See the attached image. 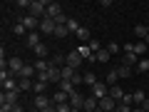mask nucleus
Returning <instances> with one entry per match:
<instances>
[{"label":"nucleus","instance_id":"1","mask_svg":"<svg viewBox=\"0 0 149 112\" xmlns=\"http://www.w3.org/2000/svg\"><path fill=\"white\" fill-rule=\"evenodd\" d=\"M27 13H30L32 18H37V20H42V18H47V3H45V0H32Z\"/></svg>","mask_w":149,"mask_h":112},{"label":"nucleus","instance_id":"2","mask_svg":"<svg viewBox=\"0 0 149 112\" xmlns=\"http://www.w3.org/2000/svg\"><path fill=\"white\" fill-rule=\"evenodd\" d=\"M82 62H85V60L80 57V52H77V50H70V52L65 55V65H67V67H72V70H80Z\"/></svg>","mask_w":149,"mask_h":112},{"label":"nucleus","instance_id":"3","mask_svg":"<svg viewBox=\"0 0 149 112\" xmlns=\"http://www.w3.org/2000/svg\"><path fill=\"white\" fill-rule=\"evenodd\" d=\"M90 95L95 100H104V97H109V85L107 82H97L95 87H90Z\"/></svg>","mask_w":149,"mask_h":112},{"label":"nucleus","instance_id":"4","mask_svg":"<svg viewBox=\"0 0 149 112\" xmlns=\"http://www.w3.org/2000/svg\"><path fill=\"white\" fill-rule=\"evenodd\" d=\"M55 30H57V22H55L52 18H42V20H40V32H42V35H55Z\"/></svg>","mask_w":149,"mask_h":112},{"label":"nucleus","instance_id":"5","mask_svg":"<svg viewBox=\"0 0 149 112\" xmlns=\"http://www.w3.org/2000/svg\"><path fill=\"white\" fill-rule=\"evenodd\" d=\"M20 22L27 27V32H35V30H40V20H37V18H32L30 13H25V15L20 18Z\"/></svg>","mask_w":149,"mask_h":112},{"label":"nucleus","instance_id":"6","mask_svg":"<svg viewBox=\"0 0 149 112\" xmlns=\"http://www.w3.org/2000/svg\"><path fill=\"white\" fill-rule=\"evenodd\" d=\"M50 105H52V100H50L47 95H35V100H32V107H35L37 112L45 110V107H50Z\"/></svg>","mask_w":149,"mask_h":112},{"label":"nucleus","instance_id":"7","mask_svg":"<svg viewBox=\"0 0 149 112\" xmlns=\"http://www.w3.org/2000/svg\"><path fill=\"white\" fill-rule=\"evenodd\" d=\"M17 97H20V92H3V95H0V105H20V102H17Z\"/></svg>","mask_w":149,"mask_h":112},{"label":"nucleus","instance_id":"8","mask_svg":"<svg viewBox=\"0 0 149 112\" xmlns=\"http://www.w3.org/2000/svg\"><path fill=\"white\" fill-rule=\"evenodd\" d=\"M70 105H72L74 110H82V107H85V95H82L80 90H74L72 95H70Z\"/></svg>","mask_w":149,"mask_h":112},{"label":"nucleus","instance_id":"9","mask_svg":"<svg viewBox=\"0 0 149 112\" xmlns=\"http://www.w3.org/2000/svg\"><path fill=\"white\" fill-rule=\"evenodd\" d=\"M22 67H25V62H22L20 57H10V60H8V70H10L15 77L20 75V70H22Z\"/></svg>","mask_w":149,"mask_h":112},{"label":"nucleus","instance_id":"10","mask_svg":"<svg viewBox=\"0 0 149 112\" xmlns=\"http://www.w3.org/2000/svg\"><path fill=\"white\" fill-rule=\"evenodd\" d=\"M100 112H117V100H112V97L100 100Z\"/></svg>","mask_w":149,"mask_h":112},{"label":"nucleus","instance_id":"11","mask_svg":"<svg viewBox=\"0 0 149 112\" xmlns=\"http://www.w3.org/2000/svg\"><path fill=\"white\" fill-rule=\"evenodd\" d=\"M85 112H100V100H95L92 95L85 97V107H82Z\"/></svg>","mask_w":149,"mask_h":112},{"label":"nucleus","instance_id":"12","mask_svg":"<svg viewBox=\"0 0 149 112\" xmlns=\"http://www.w3.org/2000/svg\"><path fill=\"white\" fill-rule=\"evenodd\" d=\"M40 43H42V40H40V30H35V32H27V37H25V45H27V48H32V50H35Z\"/></svg>","mask_w":149,"mask_h":112},{"label":"nucleus","instance_id":"13","mask_svg":"<svg viewBox=\"0 0 149 112\" xmlns=\"http://www.w3.org/2000/svg\"><path fill=\"white\" fill-rule=\"evenodd\" d=\"M139 60H142V57H139V55H134V52H124V55H122V62L127 65V67H137Z\"/></svg>","mask_w":149,"mask_h":112},{"label":"nucleus","instance_id":"14","mask_svg":"<svg viewBox=\"0 0 149 112\" xmlns=\"http://www.w3.org/2000/svg\"><path fill=\"white\" fill-rule=\"evenodd\" d=\"M32 52H35V57H37V60H47V55H50V48H47L45 43H40L35 50H32Z\"/></svg>","mask_w":149,"mask_h":112},{"label":"nucleus","instance_id":"15","mask_svg":"<svg viewBox=\"0 0 149 112\" xmlns=\"http://www.w3.org/2000/svg\"><path fill=\"white\" fill-rule=\"evenodd\" d=\"M124 95H127V92H124V87H119V85L109 87V97H112V100H117V102H122V100H124Z\"/></svg>","mask_w":149,"mask_h":112},{"label":"nucleus","instance_id":"16","mask_svg":"<svg viewBox=\"0 0 149 112\" xmlns=\"http://www.w3.org/2000/svg\"><path fill=\"white\" fill-rule=\"evenodd\" d=\"M57 15H62V5L60 3H47V18H57Z\"/></svg>","mask_w":149,"mask_h":112},{"label":"nucleus","instance_id":"17","mask_svg":"<svg viewBox=\"0 0 149 112\" xmlns=\"http://www.w3.org/2000/svg\"><path fill=\"white\" fill-rule=\"evenodd\" d=\"M65 102H70V95H65L62 90H57L52 95V105H65Z\"/></svg>","mask_w":149,"mask_h":112},{"label":"nucleus","instance_id":"18","mask_svg":"<svg viewBox=\"0 0 149 112\" xmlns=\"http://www.w3.org/2000/svg\"><path fill=\"white\" fill-rule=\"evenodd\" d=\"M82 80H85V85H87V87H95L97 82H100V80H97V75H95V72H90V70L82 75Z\"/></svg>","mask_w":149,"mask_h":112},{"label":"nucleus","instance_id":"19","mask_svg":"<svg viewBox=\"0 0 149 112\" xmlns=\"http://www.w3.org/2000/svg\"><path fill=\"white\" fill-rule=\"evenodd\" d=\"M65 27H67V32H70V35H77L82 25H80L77 20H74V18H70V20H67V25H65Z\"/></svg>","mask_w":149,"mask_h":112},{"label":"nucleus","instance_id":"20","mask_svg":"<svg viewBox=\"0 0 149 112\" xmlns=\"http://www.w3.org/2000/svg\"><path fill=\"white\" fill-rule=\"evenodd\" d=\"M132 97H134V107H142V105H144V100H147L144 90H134V92H132Z\"/></svg>","mask_w":149,"mask_h":112},{"label":"nucleus","instance_id":"21","mask_svg":"<svg viewBox=\"0 0 149 112\" xmlns=\"http://www.w3.org/2000/svg\"><path fill=\"white\" fill-rule=\"evenodd\" d=\"M107 85L109 87H114V85H119V75H117V70H109V72H107Z\"/></svg>","mask_w":149,"mask_h":112},{"label":"nucleus","instance_id":"22","mask_svg":"<svg viewBox=\"0 0 149 112\" xmlns=\"http://www.w3.org/2000/svg\"><path fill=\"white\" fill-rule=\"evenodd\" d=\"M132 72H134V70H132V67H127L124 62H122V65L117 67V75H119V80H127V77H129Z\"/></svg>","mask_w":149,"mask_h":112},{"label":"nucleus","instance_id":"23","mask_svg":"<svg viewBox=\"0 0 149 112\" xmlns=\"http://www.w3.org/2000/svg\"><path fill=\"white\" fill-rule=\"evenodd\" d=\"M147 48H149V45L144 43V40H139V43H134V48H132V52H134V55H139V57H142V55L147 52Z\"/></svg>","mask_w":149,"mask_h":112},{"label":"nucleus","instance_id":"24","mask_svg":"<svg viewBox=\"0 0 149 112\" xmlns=\"http://www.w3.org/2000/svg\"><path fill=\"white\" fill-rule=\"evenodd\" d=\"M109 57H112V55H109V50H107V48H102L100 52L95 55V60H97V62H104V65L109 62Z\"/></svg>","mask_w":149,"mask_h":112},{"label":"nucleus","instance_id":"25","mask_svg":"<svg viewBox=\"0 0 149 112\" xmlns=\"http://www.w3.org/2000/svg\"><path fill=\"white\" fill-rule=\"evenodd\" d=\"M74 50L80 52V57H82V60H90V57H92V50H90V45H85V43H82L80 48H74Z\"/></svg>","mask_w":149,"mask_h":112},{"label":"nucleus","instance_id":"26","mask_svg":"<svg viewBox=\"0 0 149 112\" xmlns=\"http://www.w3.org/2000/svg\"><path fill=\"white\" fill-rule=\"evenodd\" d=\"M134 35H137L139 40H147V35H149V25H137V27H134Z\"/></svg>","mask_w":149,"mask_h":112},{"label":"nucleus","instance_id":"27","mask_svg":"<svg viewBox=\"0 0 149 112\" xmlns=\"http://www.w3.org/2000/svg\"><path fill=\"white\" fill-rule=\"evenodd\" d=\"M32 87H35V82L27 80V77H25V80H17V90H20V92H27V90H32Z\"/></svg>","mask_w":149,"mask_h":112},{"label":"nucleus","instance_id":"28","mask_svg":"<svg viewBox=\"0 0 149 112\" xmlns=\"http://www.w3.org/2000/svg\"><path fill=\"white\" fill-rule=\"evenodd\" d=\"M50 67H52V62H47V60H35V70L37 72H47Z\"/></svg>","mask_w":149,"mask_h":112},{"label":"nucleus","instance_id":"29","mask_svg":"<svg viewBox=\"0 0 149 112\" xmlns=\"http://www.w3.org/2000/svg\"><path fill=\"white\" fill-rule=\"evenodd\" d=\"M13 32H15V35H17V37H22V35H25V37H27V27H25V25H22V22H20V20H17V22H15V25H13Z\"/></svg>","mask_w":149,"mask_h":112},{"label":"nucleus","instance_id":"30","mask_svg":"<svg viewBox=\"0 0 149 112\" xmlns=\"http://www.w3.org/2000/svg\"><path fill=\"white\" fill-rule=\"evenodd\" d=\"M77 37H80V40H82V43H90V40H92V35H90V27H80V32H77Z\"/></svg>","mask_w":149,"mask_h":112},{"label":"nucleus","instance_id":"31","mask_svg":"<svg viewBox=\"0 0 149 112\" xmlns=\"http://www.w3.org/2000/svg\"><path fill=\"white\" fill-rule=\"evenodd\" d=\"M60 90H62V92H65V95H72V92H74V90H77V87H74V85H72V82H67V80H62V82H60Z\"/></svg>","mask_w":149,"mask_h":112},{"label":"nucleus","instance_id":"32","mask_svg":"<svg viewBox=\"0 0 149 112\" xmlns=\"http://www.w3.org/2000/svg\"><path fill=\"white\" fill-rule=\"evenodd\" d=\"M74 75H77V70H72V67H67V65H65L62 67V80H67V82H72V77Z\"/></svg>","mask_w":149,"mask_h":112},{"label":"nucleus","instance_id":"33","mask_svg":"<svg viewBox=\"0 0 149 112\" xmlns=\"http://www.w3.org/2000/svg\"><path fill=\"white\" fill-rule=\"evenodd\" d=\"M45 87H47V82L35 80V87H32V92H35V95H45Z\"/></svg>","mask_w":149,"mask_h":112},{"label":"nucleus","instance_id":"34","mask_svg":"<svg viewBox=\"0 0 149 112\" xmlns=\"http://www.w3.org/2000/svg\"><path fill=\"white\" fill-rule=\"evenodd\" d=\"M87 45H90L92 55H97V52H100V50H102V43H100V40H95V37H92V40H90V43H87Z\"/></svg>","mask_w":149,"mask_h":112},{"label":"nucleus","instance_id":"35","mask_svg":"<svg viewBox=\"0 0 149 112\" xmlns=\"http://www.w3.org/2000/svg\"><path fill=\"white\" fill-rule=\"evenodd\" d=\"M67 35H70L67 27H65V25H57V30H55V37H57V40H65Z\"/></svg>","mask_w":149,"mask_h":112},{"label":"nucleus","instance_id":"36","mask_svg":"<svg viewBox=\"0 0 149 112\" xmlns=\"http://www.w3.org/2000/svg\"><path fill=\"white\" fill-rule=\"evenodd\" d=\"M134 70H137V72H149V60L142 57V60H139V65H137Z\"/></svg>","mask_w":149,"mask_h":112},{"label":"nucleus","instance_id":"37","mask_svg":"<svg viewBox=\"0 0 149 112\" xmlns=\"http://www.w3.org/2000/svg\"><path fill=\"white\" fill-rule=\"evenodd\" d=\"M107 50H109V55H117L119 50H122V45H117V43H109V45H107Z\"/></svg>","mask_w":149,"mask_h":112},{"label":"nucleus","instance_id":"38","mask_svg":"<svg viewBox=\"0 0 149 112\" xmlns=\"http://www.w3.org/2000/svg\"><path fill=\"white\" fill-rule=\"evenodd\" d=\"M57 107V112H72V105L70 102H65V105H55Z\"/></svg>","mask_w":149,"mask_h":112},{"label":"nucleus","instance_id":"39","mask_svg":"<svg viewBox=\"0 0 149 112\" xmlns=\"http://www.w3.org/2000/svg\"><path fill=\"white\" fill-rule=\"evenodd\" d=\"M134 107H129V105H124V102H117V112H132Z\"/></svg>","mask_w":149,"mask_h":112},{"label":"nucleus","instance_id":"40","mask_svg":"<svg viewBox=\"0 0 149 112\" xmlns=\"http://www.w3.org/2000/svg\"><path fill=\"white\" fill-rule=\"evenodd\" d=\"M67 20H70V18H65V13H62V15H57V18H55V22H57V25H67Z\"/></svg>","mask_w":149,"mask_h":112},{"label":"nucleus","instance_id":"41","mask_svg":"<svg viewBox=\"0 0 149 112\" xmlns=\"http://www.w3.org/2000/svg\"><path fill=\"white\" fill-rule=\"evenodd\" d=\"M30 3H32V0H17V5L25 8V10H30Z\"/></svg>","mask_w":149,"mask_h":112},{"label":"nucleus","instance_id":"42","mask_svg":"<svg viewBox=\"0 0 149 112\" xmlns=\"http://www.w3.org/2000/svg\"><path fill=\"white\" fill-rule=\"evenodd\" d=\"M15 110V105H0V112H13Z\"/></svg>","mask_w":149,"mask_h":112},{"label":"nucleus","instance_id":"43","mask_svg":"<svg viewBox=\"0 0 149 112\" xmlns=\"http://www.w3.org/2000/svg\"><path fill=\"white\" fill-rule=\"evenodd\" d=\"M142 107H144V112H149V97L144 100V105H142Z\"/></svg>","mask_w":149,"mask_h":112},{"label":"nucleus","instance_id":"44","mask_svg":"<svg viewBox=\"0 0 149 112\" xmlns=\"http://www.w3.org/2000/svg\"><path fill=\"white\" fill-rule=\"evenodd\" d=\"M13 112H25V107H22V105H15V110H13Z\"/></svg>","mask_w":149,"mask_h":112},{"label":"nucleus","instance_id":"45","mask_svg":"<svg viewBox=\"0 0 149 112\" xmlns=\"http://www.w3.org/2000/svg\"><path fill=\"white\" fill-rule=\"evenodd\" d=\"M132 112H144V107H134V110Z\"/></svg>","mask_w":149,"mask_h":112},{"label":"nucleus","instance_id":"46","mask_svg":"<svg viewBox=\"0 0 149 112\" xmlns=\"http://www.w3.org/2000/svg\"><path fill=\"white\" fill-rule=\"evenodd\" d=\"M144 43H147V45H149V35H147V40H144Z\"/></svg>","mask_w":149,"mask_h":112},{"label":"nucleus","instance_id":"47","mask_svg":"<svg viewBox=\"0 0 149 112\" xmlns=\"http://www.w3.org/2000/svg\"><path fill=\"white\" fill-rule=\"evenodd\" d=\"M72 112H82V110H74V107H72Z\"/></svg>","mask_w":149,"mask_h":112},{"label":"nucleus","instance_id":"48","mask_svg":"<svg viewBox=\"0 0 149 112\" xmlns=\"http://www.w3.org/2000/svg\"><path fill=\"white\" fill-rule=\"evenodd\" d=\"M32 112H37V110H32Z\"/></svg>","mask_w":149,"mask_h":112}]
</instances>
